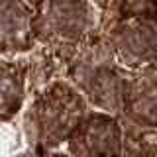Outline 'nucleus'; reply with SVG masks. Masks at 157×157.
I'll list each match as a JSON object with an SVG mask.
<instances>
[{"instance_id": "obj_2", "label": "nucleus", "mask_w": 157, "mask_h": 157, "mask_svg": "<svg viewBox=\"0 0 157 157\" xmlns=\"http://www.w3.org/2000/svg\"><path fill=\"white\" fill-rule=\"evenodd\" d=\"M73 149L81 157H116V124L104 118H92L86 124H81L77 136L73 137Z\"/></svg>"}, {"instance_id": "obj_7", "label": "nucleus", "mask_w": 157, "mask_h": 157, "mask_svg": "<svg viewBox=\"0 0 157 157\" xmlns=\"http://www.w3.org/2000/svg\"><path fill=\"white\" fill-rule=\"evenodd\" d=\"M145 157H157V153H153V155H145Z\"/></svg>"}, {"instance_id": "obj_6", "label": "nucleus", "mask_w": 157, "mask_h": 157, "mask_svg": "<svg viewBox=\"0 0 157 157\" xmlns=\"http://www.w3.org/2000/svg\"><path fill=\"white\" fill-rule=\"evenodd\" d=\"M134 106L141 114H157V86L151 82L140 85L134 90Z\"/></svg>"}, {"instance_id": "obj_3", "label": "nucleus", "mask_w": 157, "mask_h": 157, "mask_svg": "<svg viewBox=\"0 0 157 157\" xmlns=\"http://www.w3.org/2000/svg\"><path fill=\"white\" fill-rule=\"evenodd\" d=\"M28 36V18L16 4H0V47H16Z\"/></svg>"}, {"instance_id": "obj_5", "label": "nucleus", "mask_w": 157, "mask_h": 157, "mask_svg": "<svg viewBox=\"0 0 157 157\" xmlns=\"http://www.w3.org/2000/svg\"><path fill=\"white\" fill-rule=\"evenodd\" d=\"M20 82L18 73L8 65H0V114L12 112L18 102Z\"/></svg>"}, {"instance_id": "obj_4", "label": "nucleus", "mask_w": 157, "mask_h": 157, "mask_svg": "<svg viewBox=\"0 0 157 157\" xmlns=\"http://www.w3.org/2000/svg\"><path fill=\"white\" fill-rule=\"evenodd\" d=\"M155 36L147 26H132L124 29L120 39V49L126 57L132 59H149L155 53Z\"/></svg>"}, {"instance_id": "obj_1", "label": "nucleus", "mask_w": 157, "mask_h": 157, "mask_svg": "<svg viewBox=\"0 0 157 157\" xmlns=\"http://www.w3.org/2000/svg\"><path fill=\"white\" fill-rule=\"evenodd\" d=\"M33 110L37 118V132L47 140H57L77 122L81 104L71 90L61 88L45 94Z\"/></svg>"}]
</instances>
